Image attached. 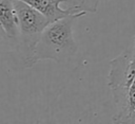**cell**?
<instances>
[{
  "instance_id": "cell-1",
  "label": "cell",
  "mask_w": 135,
  "mask_h": 124,
  "mask_svg": "<svg viewBox=\"0 0 135 124\" xmlns=\"http://www.w3.org/2000/svg\"><path fill=\"white\" fill-rule=\"evenodd\" d=\"M83 14H73L50 22L42 31L35 48L34 61L51 59L65 64L77 53V45L73 37V24Z\"/></svg>"
},
{
  "instance_id": "cell-2",
  "label": "cell",
  "mask_w": 135,
  "mask_h": 124,
  "mask_svg": "<svg viewBox=\"0 0 135 124\" xmlns=\"http://www.w3.org/2000/svg\"><path fill=\"white\" fill-rule=\"evenodd\" d=\"M14 6L18 18V39L20 40L23 66L30 68L35 65L34 53L36 45L50 21L44 15L21 0H14Z\"/></svg>"
},
{
  "instance_id": "cell-3",
  "label": "cell",
  "mask_w": 135,
  "mask_h": 124,
  "mask_svg": "<svg viewBox=\"0 0 135 124\" xmlns=\"http://www.w3.org/2000/svg\"><path fill=\"white\" fill-rule=\"evenodd\" d=\"M39 13L44 15L50 22L60 19L62 17L73 15L74 13L69 10L72 0H21Z\"/></svg>"
},
{
  "instance_id": "cell-4",
  "label": "cell",
  "mask_w": 135,
  "mask_h": 124,
  "mask_svg": "<svg viewBox=\"0 0 135 124\" xmlns=\"http://www.w3.org/2000/svg\"><path fill=\"white\" fill-rule=\"evenodd\" d=\"M0 25L8 38L18 39V18L14 0H0Z\"/></svg>"
},
{
  "instance_id": "cell-5",
  "label": "cell",
  "mask_w": 135,
  "mask_h": 124,
  "mask_svg": "<svg viewBox=\"0 0 135 124\" xmlns=\"http://www.w3.org/2000/svg\"><path fill=\"white\" fill-rule=\"evenodd\" d=\"M0 32H3V31H2V28H1V25H0Z\"/></svg>"
}]
</instances>
